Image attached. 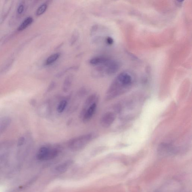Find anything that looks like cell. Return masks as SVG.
Instances as JSON below:
<instances>
[{"instance_id": "6da1fadb", "label": "cell", "mask_w": 192, "mask_h": 192, "mask_svg": "<svg viewBox=\"0 0 192 192\" xmlns=\"http://www.w3.org/2000/svg\"><path fill=\"white\" fill-rule=\"evenodd\" d=\"M132 78L128 72H122L117 77L107 91L105 99L109 100L120 95L131 86Z\"/></svg>"}, {"instance_id": "7a4b0ae2", "label": "cell", "mask_w": 192, "mask_h": 192, "mask_svg": "<svg viewBox=\"0 0 192 192\" xmlns=\"http://www.w3.org/2000/svg\"><path fill=\"white\" fill-rule=\"evenodd\" d=\"M93 137V134H88L74 138L68 142V147L72 151L80 150L89 143Z\"/></svg>"}, {"instance_id": "3957f363", "label": "cell", "mask_w": 192, "mask_h": 192, "mask_svg": "<svg viewBox=\"0 0 192 192\" xmlns=\"http://www.w3.org/2000/svg\"><path fill=\"white\" fill-rule=\"evenodd\" d=\"M58 153V151L56 149L43 147L40 148L38 151L36 157L40 161L49 160L55 158Z\"/></svg>"}, {"instance_id": "277c9868", "label": "cell", "mask_w": 192, "mask_h": 192, "mask_svg": "<svg viewBox=\"0 0 192 192\" xmlns=\"http://www.w3.org/2000/svg\"><path fill=\"white\" fill-rule=\"evenodd\" d=\"M115 113L112 112H107L102 117L101 119V124L103 127L108 128L112 125L116 119Z\"/></svg>"}, {"instance_id": "5b68a950", "label": "cell", "mask_w": 192, "mask_h": 192, "mask_svg": "<svg viewBox=\"0 0 192 192\" xmlns=\"http://www.w3.org/2000/svg\"><path fill=\"white\" fill-rule=\"evenodd\" d=\"M98 100V97L97 95L94 94L90 96L86 100L85 103H84L83 108L82 112L81 113L80 116L82 117L83 116L84 113L86 110L93 105V104L96 103Z\"/></svg>"}, {"instance_id": "8992f818", "label": "cell", "mask_w": 192, "mask_h": 192, "mask_svg": "<svg viewBox=\"0 0 192 192\" xmlns=\"http://www.w3.org/2000/svg\"><path fill=\"white\" fill-rule=\"evenodd\" d=\"M97 103H94L86 110L83 116L82 117L83 121L84 122H87L91 120L92 117L94 114L96 109H97Z\"/></svg>"}, {"instance_id": "52a82bcc", "label": "cell", "mask_w": 192, "mask_h": 192, "mask_svg": "<svg viewBox=\"0 0 192 192\" xmlns=\"http://www.w3.org/2000/svg\"><path fill=\"white\" fill-rule=\"evenodd\" d=\"M154 192H183L181 188L176 187L173 185L168 184L157 189Z\"/></svg>"}, {"instance_id": "ba28073f", "label": "cell", "mask_w": 192, "mask_h": 192, "mask_svg": "<svg viewBox=\"0 0 192 192\" xmlns=\"http://www.w3.org/2000/svg\"><path fill=\"white\" fill-rule=\"evenodd\" d=\"M11 122V120L8 117H4L0 120V135L5 131Z\"/></svg>"}, {"instance_id": "9c48e42d", "label": "cell", "mask_w": 192, "mask_h": 192, "mask_svg": "<svg viewBox=\"0 0 192 192\" xmlns=\"http://www.w3.org/2000/svg\"><path fill=\"white\" fill-rule=\"evenodd\" d=\"M109 58L104 56H98L92 58L90 60V64L97 66L104 64Z\"/></svg>"}, {"instance_id": "30bf717a", "label": "cell", "mask_w": 192, "mask_h": 192, "mask_svg": "<svg viewBox=\"0 0 192 192\" xmlns=\"http://www.w3.org/2000/svg\"><path fill=\"white\" fill-rule=\"evenodd\" d=\"M72 161L71 160L62 163L56 168V170L57 172L59 173H63L66 171L69 167L72 165Z\"/></svg>"}, {"instance_id": "8fae6325", "label": "cell", "mask_w": 192, "mask_h": 192, "mask_svg": "<svg viewBox=\"0 0 192 192\" xmlns=\"http://www.w3.org/2000/svg\"><path fill=\"white\" fill-rule=\"evenodd\" d=\"M73 80V76L72 74L67 76L64 80L63 89L64 92H67L70 89Z\"/></svg>"}, {"instance_id": "7c38bea8", "label": "cell", "mask_w": 192, "mask_h": 192, "mask_svg": "<svg viewBox=\"0 0 192 192\" xmlns=\"http://www.w3.org/2000/svg\"><path fill=\"white\" fill-rule=\"evenodd\" d=\"M61 53H56L50 56L46 60L45 62V65H51L56 61L59 58Z\"/></svg>"}, {"instance_id": "4fadbf2b", "label": "cell", "mask_w": 192, "mask_h": 192, "mask_svg": "<svg viewBox=\"0 0 192 192\" xmlns=\"http://www.w3.org/2000/svg\"><path fill=\"white\" fill-rule=\"evenodd\" d=\"M33 22V19L32 17H28L24 20L20 25L18 29L19 31H22L31 24Z\"/></svg>"}, {"instance_id": "5bb4252c", "label": "cell", "mask_w": 192, "mask_h": 192, "mask_svg": "<svg viewBox=\"0 0 192 192\" xmlns=\"http://www.w3.org/2000/svg\"><path fill=\"white\" fill-rule=\"evenodd\" d=\"M48 5L46 3H43L40 6L36 11V15L37 16H40L43 14L47 10Z\"/></svg>"}, {"instance_id": "9a60e30c", "label": "cell", "mask_w": 192, "mask_h": 192, "mask_svg": "<svg viewBox=\"0 0 192 192\" xmlns=\"http://www.w3.org/2000/svg\"><path fill=\"white\" fill-rule=\"evenodd\" d=\"M79 33L78 31L75 30L74 32L72 34V37L71 38L70 45H74L76 43L78 40V37H79Z\"/></svg>"}, {"instance_id": "2e32d148", "label": "cell", "mask_w": 192, "mask_h": 192, "mask_svg": "<svg viewBox=\"0 0 192 192\" xmlns=\"http://www.w3.org/2000/svg\"><path fill=\"white\" fill-rule=\"evenodd\" d=\"M67 104V101L66 100H62L59 104L57 108V111L59 113H62L64 112Z\"/></svg>"}, {"instance_id": "e0dca14e", "label": "cell", "mask_w": 192, "mask_h": 192, "mask_svg": "<svg viewBox=\"0 0 192 192\" xmlns=\"http://www.w3.org/2000/svg\"><path fill=\"white\" fill-rule=\"evenodd\" d=\"M25 141V140L24 138V137H21L18 140V142H17V145L19 147L22 146L24 145Z\"/></svg>"}, {"instance_id": "ac0fdd59", "label": "cell", "mask_w": 192, "mask_h": 192, "mask_svg": "<svg viewBox=\"0 0 192 192\" xmlns=\"http://www.w3.org/2000/svg\"><path fill=\"white\" fill-rule=\"evenodd\" d=\"M24 6L23 4H21L19 6L18 9H17V12L19 14H21L24 12Z\"/></svg>"}, {"instance_id": "d6986e66", "label": "cell", "mask_w": 192, "mask_h": 192, "mask_svg": "<svg viewBox=\"0 0 192 192\" xmlns=\"http://www.w3.org/2000/svg\"><path fill=\"white\" fill-rule=\"evenodd\" d=\"M106 43L109 45H112L113 43V40L110 37H108L106 39Z\"/></svg>"}]
</instances>
